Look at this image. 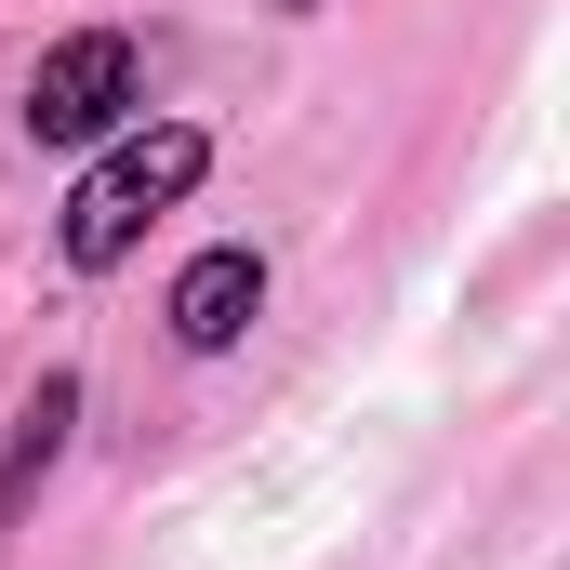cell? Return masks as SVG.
<instances>
[{
  "label": "cell",
  "instance_id": "4",
  "mask_svg": "<svg viewBox=\"0 0 570 570\" xmlns=\"http://www.w3.org/2000/svg\"><path fill=\"white\" fill-rule=\"evenodd\" d=\"M67 425H80V372H40V399L13 412V464H0V518H27V504H40V478H53Z\"/></svg>",
  "mask_w": 570,
  "mask_h": 570
},
{
  "label": "cell",
  "instance_id": "2",
  "mask_svg": "<svg viewBox=\"0 0 570 570\" xmlns=\"http://www.w3.org/2000/svg\"><path fill=\"white\" fill-rule=\"evenodd\" d=\"M134 107H146V53L120 27H80L27 67V134L40 146H107V134H134Z\"/></svg>",
  "mask_w": 570,
  "mask_h": 570
},
{
  "label": "cell",
  "instance_id": "3",
  "mask_svg": "<svg viewBox=\"0 0 570 570\" xmlns=\"http://www.w3.org/2000/svg\"><path fill=\"white\" fill-rule=\"evenodd\" d=\"M253 305H266V253L226 239V253H199V266L173 279V345H186V358H226V345L253 332Z\"/></svg>",
  "mask_w": 570,
  "mask_h": 570
},
{
  "label": "cell",
  "instance_id": "1",
  "mask_svg": "<svg viewBox=\"0 0 570 570\" xmlns=\"http://www.w3.org/2000/svg\"><path fill=\"white\" fill-rule=\"evenodd\" d=\"M199 173H213V134H199V120H134V134L80 173V199H67V266H80V279H107V266L134 253V239L186 199V186H199Z\"/></svg>",
  "mask_w": 570,
  "mask_h": 570
}]
</instances>
